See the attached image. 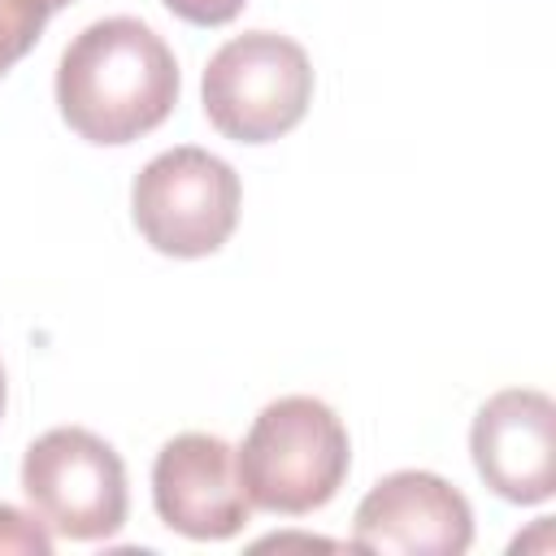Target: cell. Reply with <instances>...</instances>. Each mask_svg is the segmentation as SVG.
<instances>
[{
	"label": "cell",
	"instance_id": "cell-5",
	"mask_svg": "<svg viewBox=\"0 0 556 556\" xmlns=\"http://www.w3.org/2000/svg\"><path fill=\"white\" fill-rule=\"evenodd\" d=\"M130 208L156 252L182 261L208 256L239 222V174L204 148H169L139 169Z\"/></svg>",
	"mask_w": 556,
	"mask_h": 556
},
{
	"label": "cell",
	"instance_id": "cell-4",
	"mask_svg": "<svg viewBox=\"0 0 556 556\" xmlns=\"http://www.w3.org/2000/svg\"><path fill=\"white\" fill-rule=\"evenodd\" d=\"M22 491L48 534L96 543L126 526V465L83 426H56L26 447Z\"/></svg>",
	"mask_w": 556,
	"mask_h": 556
},
{
	"label": "cell",
	"instance_id": "cell-1",
	"mask_svg": "<svg viewBox=\"0 0 556 556\" xmlns=\"http://www.w3.org/2000/svg\"><path fill=\"white\" fill-rule=\"evenodd\" d=\"M178 100V61L139 17H100L70 39L56 65V104L87 143H130L156 130Z\"/></svg>",
	"mask_w": 556,
	"mask_h": 556
},
{
	"label": "cell",
	"instance_id": "cell-6",
	"mask_svg": "<svg viewBox=\"0 0 556 556\" xmlns=\"http://www.w3.org/2000/svg\"><path fill=\"white\" fill-rule=\"evenodd\" d=\"M469 543V500L426 469H400L374 482L352 521V547L382 556H460Z\"/></svg>",
	"mask_w": 556,
	"mask_h": 556
},
{
	"label": "cell",
	"instance_id": "cell-3",
	"mask_svg": "<svg viewBox=\"0 0 556 556\" xmlns=\"http://www.w3.org/2000/svg\"><path fill=\"white\" fill-rule=\"evenodd\" d=\"M204 117L235 143H269L300 126L313 100L304 48L274 30L226 39L204 70Z\"/></svg>",
	"mask_w": 556,
	"mask_h": 556
},
{
	"label": "cell",
	"instance_id": "cell-9",
	"mask_svg": "<svg viewBox=\"0 0 556 556\" xmlns=\"http://www.w3.org/2000/svg\"><path fill=\"white\" fill-rule=\"evenodd\" d=\"M48 13V0H0V74L13 70L35 48Z\"/></svg>",
	"mask_w": 556,
	"mask_h": 556
},
{
	"label": "cell",
	"instance_id": "cell-7",
	"mask_svg": "<svg viewBox=\"0 0 556 556\" xmlns=\"http://www.w3.org/2000/svg\"><path fill=\"white\" fill-rule=\"evenodd\" d=\"M156 517L187 539H230L248 526V491L235 447L217 434H174L152 465Z\"/></svg>",
	"mask_w": 556,
	"mask_h": 556
},
{
	"label": "cell",
	"instance_id": "cell-8",
	"mask_svg": "<svg viewBox=\"0 0 556 556\" xmlns=\"http://www.w3.org/2000/svg\"><path fill=\"white\" fill-rule=\"evenodd\" d=\"M482 482L508 504H543L556 491V404L543 391L508 387L491 395L469 430Z\"/></svg>",
	"mask_w": 556,
	"mask_h": 556
},
{
	"label": "cell",
	"instance_id": "cell-13",
	"mask_svg": "<svg viewBox=\"0 0 556 556\" xmlns=\"http://www.w3.org/2000/svg\"><path fill=\"white\" fill-rule=\"evenodd\" d=\"M65 4H70V0H48V9H65Z\"/></svg>",
	"mask_w": 556,
	"mask_h": 556
},
{
	"label": "cell",
	"instance_id": "cell-11",
	"mask_svg": "<svg viewBox=\"0 0 556 556\" xmlns=\"http://www.w3.org/2000/svg\"><path fill=\"white\" fill-rule=\"evenodd\" d=\"M243 4H248V0H165V9L178 13V17L191 22V26H222V22H230Z\"/></svg>",
	"mask_w": 556,
	"mask_h": 556
},
{
	"label": "cell",
	"instance_id": "cell-2",
	"mask_svg": "<svg viewBox=\"0 0 556 556\" xmlns=\"http://www.w3.org/2000/svg\"><path fill=\"white\" fill-rule=\"evenodd\" d=\"M235 460L252 508L304 517L334 500L348 478L352 447L330 404L313 395H282L256 413Z\"/></svg>",
	"mask_w": 556,
	"mask_h": 556
},
{
	"label": "cell",
	"instance_id": "cell-12",
	"mask_svg": "<svg viewBox=\"0 0 556 556\" xmlns=\"http://www.w3.org/2000/svg\"><path fill=\"white\" fill-rule=\"evenodd\" d=\"M0 413H4V365H0Z\"/></svg>",
	"mask_w": 556,
	"mask_h": 556
},
{
	"label": "cell",
	"instance_id": "cell-10",
	"mask_svg": "<svg viewBox=\"0 0 556 556\" xmlns=\"http://www.w3.org/2000/svg\"><path fill=\"white\" fill-rule=\"evenodd\" d=\"M0 552L52 556V534H48V526L39 517H26L13 504H0Z\"/></svg>",
	"mask_w": 556,
	"mask_h": 556
}]
</instances>
